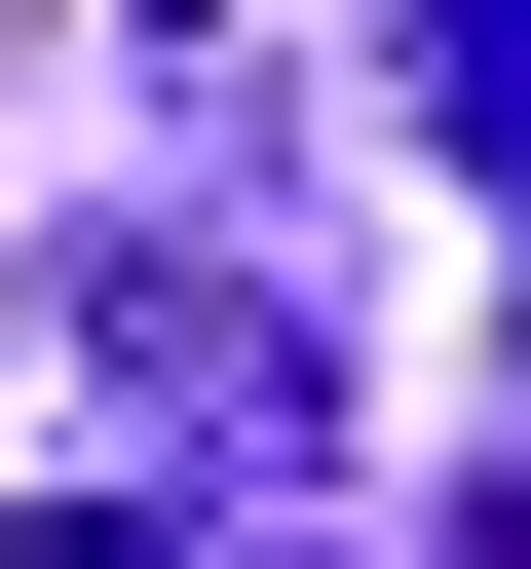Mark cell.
<instances>
[{
	"mask_svg": "<svg viewBox=\"0 0 531 569\" xmlns=\"http://www.w3.org/2000/svg\"><path fill=\"white\" fill-rule=\"evenodd\" d=\"M77 380H114L152 531H190V493H304V456H342V342H304V266H190V228H77Z\"/></svg>",
	"mask_w": 531,
	"mask_h": 569,
	"instance_id": "6da1fadb",
	"label": "cell"
}]
</instances>
